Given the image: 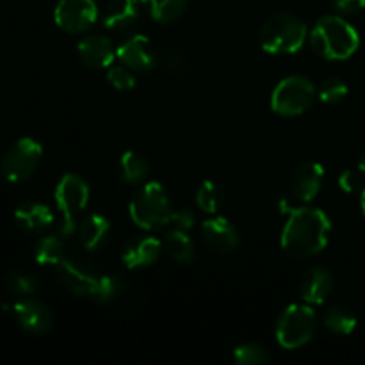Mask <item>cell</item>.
Masks as SVG:
<instances>
[{"mask_svg":"<svg viewBox=\"0 0 365 365\" xmlns=\"http://www.w3.org/2000/svg\"><path fill=\"white\" fill-rule=\"evenodd\" d=\"M331 221L316 207H296L282 230V250L294 259H310L328 246Z\"/></svg>","mask_w":365,"mask_h":365,"instance_id":"1","label":"cell"},{"mask_svg":"<svg viewBox=\"0 0 365 365\" xmlns=\"http://www.w3.org/2000/svg\"><path fill=\"white\" fill-rule=\"evenodd\" d=\"M310 46L328 61L349 59L360 46V36L342 16L328 14L319 18L309 34Z\"/></svg>","mask_w":365,"mask_h":365,"instance_id":"2","label":"cell"},{"mask_svg":"<svg viewBox=\"0 0 365 365\" xmlns=\"http://www.w3.org/2000/svg\"><path fill=\"white\" fill-rule=\"evenodd\" d=\"M56 273L68 291L81 298L93 299V302H110L121 291V282L118 277L96 273L70 259L61 260L56 266Z\"/></svg>","mask_w":365,"mask_h":365,"instance_id":"3","label":"cell"},{"mask_svg":"<svg viewBox=\"0 0 365 365\" xmlns=\"http://www.w3.org/2000/svg\"><path fill=\"white\" fill-rule=\"evenodd\" d=\"M132 221L143 230H157L170 225L171 203L160 182H146L135 191L128 205Z\"/></svg>","mask_w":365,"mask_h":365,"instance_id":"4","label":"cell"},{"mask_svg":"<svg viewBox=\"0 0 365 365\" xmlns=\"http://www.w3.org/2000/svg\"><path fill=\"white\" fill-rule=\"evenodd\" d=\"M309 38V31L302 18L292 13H278L260 29V45L267 53L284 56L296 53Z\"/></svg>","mask_w":365,"mask_h":365,"instance_id":"5","label":"cell"},{"mask_svg":"<svg viewBox=\"0 0 365 365\" xmlns=\"http://www.w3.org/2000/svg\"><path fill=\"white\" fill-rule=\"evenodd\" d=\"M53 198H56L57 209L61 210V235H63V237H70L71 234H75L78 216H81L82 210L88 207V182L77 173L63 175L56 185Z\"/></svg>","mask_w":365,"mask_h":365,"instance_id":"6","label":"cell"},{"mask_svg":"<svg viewBox=\"0 0 365 365\" xmlns=\"http://www.w3.org/2000/svg\"><path fill=\"white\" fill-rule=\"evenodd\" d=\"M317 330V314L312 307L292 303L280 314L274 335L282 348L298 349L309 344Z\"/></svg>","mask_w":365,"mask_h":365,"instance_id":"7","label":"cell"},{"mask_svg":"<svg viewBox=\"0 0 365 365\" xmlns=\"http://www.w3.org/2000/svg\"><path fill=\"white\" fill-rule=\"evenodd\" d=\"M316 86L303 75H289L282 78L271 95V107L277 114L287 118L299 116L312 107Z\"/></svg>","mask_w":365,"mask_h":365,"instance_id":"8","label":"cell"},{"mask_svg":"<svg viewBox=\"0 0 365 365\" xmlns=\"http://www.w3.org/2000/svg\"><path fill=\"white\" fill-rule=\"evenodd\" d=\"M43 159V146L32 138H21L4 153L0 171L13 184L25 182L36 173Z\"/></svg>","mask_w":365,"mask_h":365,"instance_id":"9","label":"cell"},{"mask_svg":"<svg viewBox=\"0 0 365 365\" xmlns=\"http://www.w3.org/2000/svg\"><path fill=\"white\" fill-rule=\"evenodd\" d=\"M98 7L95 0H59L53 9L57 27L70 34H82L95 25Z\"/></svg>","mask_w":365,"mask_h":365,"instance_id":"10","label":"cell"},{"mask_svg":"<svg viewBox=\"0 0 365 365\" xmlns=\"http://www.w3.org/2000/svg\"><path fill=\"white\" fill-rule=\"evenodd\" d=\"M13 316L18 327L32 335L48 334L53 327V316L50 309L34 296L18 299L13 305Z\"/></svg>","mask_w":365,"mask_h":365,"instance_id":"11","label":"cell"},{"mask_svg":"<svg viewBox=\"0 0 365 365\" xmlns=\"http://www.w3.org/2000/svg\"><path fill=\"white\" fill-rule=\"evenodd\" d=\"M118 59L132 71H150L155 68L157 57L152 43L146 36L134 34L116 48Z\"/></svg>","mask_w":365,"mask_h":365,"instance_id":"12","label":"cell"},{"mask_svg":"<svg viewBox=\"0 0 365 365\" xmlns=\"http://www.w3.org/2000/svg\"><path fill=\"white\" fill-rule=\"evenodd\" d=\"M200 234H202L203 245L214 253H230L241 242L237 228L227 217H210L203 221Z\"/></svg>","mask_w":365,"mask_h":365,"instance_id":"13","label":"cell"},{"mask_svg":"<svg viewBox=\"0 0 365 365\" xmlns=\"http://www.w3.org/2000/svg\"><path fill=\"white\" fill-rule=\"evenodd\" d=\"M164 252L163 241L152 235H135L125 245L121 252V262L128 269H139V267H148L159 260L160 253Z\"/></svg>","mask_w":365,"mask_h":365,"instance_id":"14","label":"cell"},{"mask_svg":"<svg viewBox=\"0 0 365 365\" xmlns=\"http://www.w3.org/2000/svg\"><path fill=\"white\" fill-rule=\"evenodd\" d=\"M324 180V168L319 163H303L291 177V195L298 202L309 203L319 195Z\"/></svg>","mask_w":365,"mask_h":365,"instance_id":"15","label":"cell"},{"mask_svg":"<svg viewBox=\"0 0 365 365\" xmlns=\"http://www.w3.org/2000/svg\"><path fill=\"white\" fill-rule=\"evenodd\" d=\"M78 59L84 66L91 70H102V68L113 66L116 59V48L113 41L106 36H88L82 39L77 46Z\"/></svg>","mask_w":365,"mask_h":365,"instance_id":"16","label":"cell"},{"mask_svg":"<svg viewBox=\"0 0 365 365\" xmlns=\"http://www.w3.org/2000/svg\"><path fill=\"white\" fill-rule=\"evenodd\" d=\"M141 18L139 0H109L103 7V27L114 32H125L135 27Z\"/></svg>","mask_w":365,"mask_h":365,"instance_id":"17","label":"cell"},{"mask_svg":"<svg viewBox=\"0 0 365 365\" xmlns=\"http://www.w3.org/2000/svg\"><path fill=\"white\" fill-rule=\"evenodd\" d=\"M78 242L88 252H96L107 242L110 234V223L102 214H88L81 217L75 228Z\"/></svg>","mask_w":365,"mask_h":365,"instance_id":"18","label":"cell"},{"mask_svg":"<svg viewBox=\"0 0 365 365\" xmlns=\"http://www.w3.org/2000/svg\"><path fill=\"white\" fill-rule=\"evenodd\" d=\"M302 298L309 305H323L334 291V277L327 267H312L302 278Z\"/></svg>","mask_w":365,"mask_h":365,"instance_id":"19","label":"cell"},{"mask_svg":"<svg viewBox=\"0 0 365 365\" xmlns=\"http://www.w3.org/2000/svg\"><path fill=\"white\" fill-rule=\"evenodd\" d=\"M14 221L27 234H43L52 227L53 214L45 203L25 202L14 210Z\"/></svg>","mask_w":365,"mask_h":365,"instance_id":"20","label":"cell"},{"mask_svg":"<svg viewBox=\"0 0 365 365\" xmlns=\"http://www.w3.org/2000/svg\"><path fill=\"white\" fill-rule=\"evenodd\" d=\"M163 246L164 252H166L175 262L182 264V266H187V264L195 262L196 250L191 237L187 235V232L171 228V230L164 235Z\"/></svg>","mask_w":365,"mask_h":365,"instance_id":"21","label":"cell"},{"mask_svg":"<svg viewBox=\"0 0 365 365\" xmlns=\"http://www.w3.org/2000/svg\"><path fill=\"white\" fill-rule=\"evenodd\" d=\"M116 173L118 178L121 182H125V184H141L143 180H146V177L150 173L148 160L141 153L134 152V150H128L118 160Z\"/></svg>","mask_w":365,"mask_h":365,"instance_id":"22","label":"cell"},{"mask_svg":"<svg viewBox=\"0 0 365 365\" xmlns=\"http://www.w3.org/2000/svg\"><path fill=\"white\" fill-rule=\"evenodd\" d=\"M64 259V241L59 235H43L34 245V260L39 266L56 267Z\"/></svg>","mask_w":365,"mask_h":365,"instance_id":"23","label":"cell"},{"mask_svg":"<svg viewBox=\"0 0 365 365\" xmlns=\"http://www.w3.org/2000/svg\"><path fill=\"white\" fill-rule=\"evenodd\" d=\"M153 20L160 24H173L184 14L187 0H141Z\"/></svg>","mask_w":365,"mask_h":365,"instance_id":"24","label":"cell"},{"mask_svg":"<svg viewBox=\"0 0 365 365\" xmlns=\"http://www.w3.org/2000/svg\"><path fill=\"white\" fill-rule=\"evenodd\" d=\"M323 324L335 335H349L356 328V316L348 307H330L323 316Z\"/></svg>","mask_w":365,"mask_h":365,"instance_id":"25","label":"cell"},{"mask_svg":"<svg viewBox=\"0 0 365 365\" xmlns=\"http://www.w3.org/2000/svg\"><path fill=\"white\" fill-rule=\"evenodd\" d=\"M223 189L212 180L202 182L198 191H196V203L207 214H216L221 209V205H223Z\"/></svg>","mask_w":365,"mask_h":365,"instance_id":"26","label":"cell"},{"mask_svg":"<svg viewBox=\"0 0 365 365\" xmlns=\"http://www.w3.org/2000/svg\"><path fill=\"white\" fill-rule=\"evenodd\" d=\"M6 285L13 294H18L20 298H25V296H34L36 292L41 289L39 285V280L34 277V274L27 273V271H11L6 277Z\"/></svg>","mask_w":365,"mask_h":365,"instance_id":"27","label":"cell"},{"mask_svg":"<svg viewBox=\"0 0 365 365\" xmlns=\"http://www.w3.org/2000/svg\"><path fill=\"white\" fill-rule=\"evenodd\" d=\"M269 360V351L259 342H246L234 349V362L239 365H264Z\"/></svg>","mask_w":365,"mask_h":365,"instance_id":"28","label":"cell"},{"mask_svg":"<svg viewBox=\"0 0 365 365\" xmlns=\"http://www.w3.org/2000/svg\"><path fill=\"white\" fill-rule=\"evenodd\" d=\"M348 86L342 78L330 77L321 82L319 89H317V96L323 103H339L348 96Z\"/></svg>","mask_w":365,"mask_h":365,"instance_id":"29","label":"cell"},{"mask_svg":"<svg viewBox=\"0 0 365 365\" xmlns=\"http://www.w3.org/2000/svg\"><path fill=\"white\" fill-rule=\"evenodd\" d=\"M107 82L118 91H130L135 88V77L130 68L125 64L121 66H109L107 68Z\"/></svg>","mask_w":365,"mask_h":365,"instance_id":"30","label":"cell"},{"mask_svg":"<svg viewBox=\"0 0 365 365\" xmlns=\"http://www.w3.org/2000/svg\"><path fill=\"white\" fill-rule=\"evenodd\" d=\"M339 187L348 195L362 192L365 187V175L360 170H346L339 177Z\"/></svg>","mask_w":365,"mask_h":365,"instance_id":"31","label":"cell"},{"mask_svg":"<svg viewBox=\"0 0 365 365\" xmlns=\"http://www.w3.org/2000/svg\"><path fill=\"white\" fill-rule=\"evenodd\" d=\"M196 223V216L191 209H178L171 212L170 217V225L177 230H184L189 232Z\"/></svg>","mask_w":365,"mask_h":365,"instance_id":"32","label":"cell"},{"mask_svg":"<svg viewBox=\"0 0 365 365\" xmlns=\"http://www.w3.org/2000/svg\"><path fill=\"white\" fill-rule=\"evenodd\" d=\"M334 7L341 14H356L365 9V0H334Z\"/></svg>","mask_w":365,"mask_h":365,"instance_id":"33","label":"cell"},{"mask_svg":"<svg viewBox=\"0 0 365 365\" xmlns=\"http://www.w3.org/2000/svg\"><path fill=\"white\" fill-rule=\"evenodd\" d=\"M277 207H278V210H280L282 214H291L292 210L296 209V207L292 205L291 200H289L287 196H278V198H277Z\"/></svg>","mask_w":365,"mask_h":365,"instance_id":"34","label":"cell"},{"mask_svg":"<svg viewBox=\"0 0 365 365\" xmlns=\"http://www.w3.org/2000/svg\"><path fill=\"white\" fill-rule=\"evenodd\" d=\"M360 209H362V214L365 217V187H364V191L360 192Z\"/></svg>","mask_w":365,"mask_h":365,"instance_id":"35","label":"cell"},{"mask_svg":"<svg viewBox=\"0 0 365 365\" xmlns=\"http://www.w3.org/2000/svg\"><path fill=\"white\" fill-rule=\"evenodd\" d=\"M359 170L362 171V173L365 175V153H364L362 159H360V163H359Z\"/></svg>","mask_w":365,"mask_h":365,"instance_id":"36","label":"cell"},{"mask_svg":"<svg viewBox=\"0 0 365 365\" xmlns=\"http://www.w3.org/2000/svg\"><path fill=\"white\" fill-rule=\"evenodd\" d=\"M0 173H2V171H0Z\"/></svg>","mask_w":365,"mask_h":365,"instance_id":"37","label":"cell"}]
</instances>
